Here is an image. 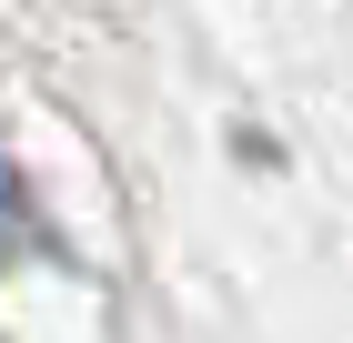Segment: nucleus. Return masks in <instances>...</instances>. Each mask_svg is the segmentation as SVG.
Wrapping results in <instances>:
<instances>
[{
  "label": "nucleus",
  "instance_id": "obj_1",
  "mask_svg": "<svg viewBox=\"0 0 353 343\" xmlns=\"http://www.w3.org/2000/svg\"><path fill=\"white\" fill-rule=\"evenodd\" d=\"M30 242H41V212H30V182L0 161V263H21Z\"/></svg>",
  "mask_w": 353,
  "mask_h": 343
}]
</instances>
